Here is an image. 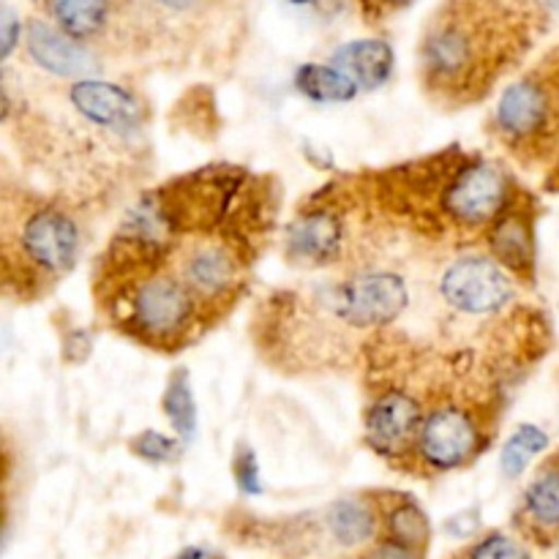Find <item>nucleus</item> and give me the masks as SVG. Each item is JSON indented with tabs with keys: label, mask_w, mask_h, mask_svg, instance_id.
Masks as SVG:
<instances>
[{
	"label": "nucleus",
	"mask_w": 559,
	"mask_h": 559,
	"mask_svg": "<svg viewBox=\"0 0 559 559\" xmlns=\"http://www.w3.org/2000/svg\"><path fill=\"white\" fill-rule=\"evenodd\" d=\"M527 44V16L508 0H448L426 27L420 76L440 102L473 104Z\"/></svg>",
	"instance_id": "f257e3e1"
},
{
	"label": "nucleus",
	"mask_w": 559,
	"mask_h": 559,
	"mask_svg": "<svg viewBox=\"0 0 559 559\" xmlns=\"http://www.w3.org/2000/svg\"><path fill=\"white\" fill-rule=\"evenodd\" d=\"M102 309L120 333L153 349H183L205 325L200 304L178 273L145 271L96 287Z\"/></svg>",
	"instance_id": "f03ea898"
},
{
	"label": "nucleus",
	"mask_w": 559,
	"mask_h": 559,
	"mask_svg": "<svg viewBox=\"0 0 559 559\" xmlns=\"http://www.w3.org/2000/svg\"><path fill=\"white\" fill-rule=\"evenodd\" d=\"M80 227L69 211L55 202H27L20 216L5 207L3 273L5 287L33 298L44 284L58 282L80 260Z\"/></svg>",
	"instance_id": "7ed1b4c3"
},
{
	"label": "nucleus",
	"mask_w": 559,
	"mask_h": 559,
	"mask_svg": "<svg viewBox=\"0 0 559 559\" xmlns=\"http://www.w3.org/2000/svg\"><path fill=\"white\" fill-rule=\"evenodd\" d=\"M495 407L473 396H437L426 404L413 473H453L473 464L495 437Z\"/></svg>",
	"instance_id": "20e7f679"
},
{
	"label": "nucleus",
	"mask_w": 559,
	"mask_h": 559,
	"mask_svg": "<svg viewBox=\"0 0 559 559\" xmlns=\"http://www.w3.org/2000/svg\"><path fill=\"white\" fill-rule=\"evenodd\" d=\"M500 140L519 156H546L559 142V69L533 71L502 91L495 109Z\"/></svg>",
	"instance_id": "39448f33"
},
{
	"label": "nucleus",
	"mask_w": 559,
	"mask_h": 559,
	"mask_svg": "<svg viewBox=\"0 0 559 559\" xmlns=\"http://www.w3.org/2000/svg\"><path fill=\"white\" fill-rule=\"evenodd\" d=\"M519 194L522 191L500 164L464 153L462 164L442 191V224H451L462 233H489Z\"/></svg>",
	"instance_id": "423d86ee"
},
{
	"label": "nucleus",
	"mask_w": 559,
	"mask_h": 559,
	"mask_svg": "<svg viewBox=\"0 0 559 559\" xmlns=\"http://www.w3.org/2000/svg\"><path fill=\"white\" fill-rule=\"evenodd\" d=\"M409 287L393 271H358L328 289L325 306L342 325L358 331H382L404 314Z\"/></svg>",
	"instance_id": "0eeeda50"
},
{
	"label": "nucleus",
	"mask_w": 559,
	"mask_h": 559,
	"mask_svg": "<svg viewBox=\"0 0 559 559\" xmlns=\"http://www.w3.org/2000/svg\"><path fill=\"white\" fill-rule=\"evenodd\" d=\"M426 402L407 385H385L374 391L366 407V440L369 448L399 469H413L415 448L424 429Z\"/></svg>",
	"instance_id": "6e6552de"
},
{
	"label": "nucleus",
	"mask_w": 559,
	"mask_h": 559,
	"mask_svg": "<svg viewBox=\"0 0 559 559\" xmlns=\"http://www.w3.org/2000/svg\"><path fill=\"white\" fill-rule=\"evenodd\" d=\"M440 298L459 314L495 317L516 300V287L500 262L467 254L453 260L440 276Z\"/></svg>",
	"instance_id": "1a4fd4ad"
},
{
	"label": "nucleus",
	"mask_w": 559,
	"mask_h": 559,
	"mask_svg": "<svg viewBox=\"0 0 559 559\" xmlns=\"http://www.w3.org/2000/svg\"><path fill=\"white\" fill-rule=\"evenodd\" d=\"M344 233H347V224L336 202H311L304 213L289 222L284 233L287 260L304 267H328L342 257L344 240H347Z\"/></svg>",
	"instance_id": "9d476101"
},
{
	"label": "nucleus",
	"mask_w": 559,
	"mask_h": 559,
	"mask_svg": "<svg viewBox=\"0 0 559 559\" xmlns=\"http://www.w3.org/2000/svg\"><path fill=\"white\" fill-rule=\"evenodd\" d=\"M69 102L87 126L112 136H134L142 126L136 98L115 82L76 80L69 87Z\"/></svg>",
	"instance_id": "9b49d317"
},
{
	"label": "nucleus",
	"mask_w": 559,
	"mask_h": 559,
	"mask_svg": "<svg viewBox=\"0 0 559 559\" xmlns=\"http://www.w3.org/2000/svg\"><path fill=\"white\" fill-rule=\"evenodd\" d=\"M491 260L500 262L519 282H535V207L527 194H519L513 205L486 233Z\"/></svg>",
	"instance_id": "f8f14e48"
},
{
	"label": "nucleus",
	"mask_w": 559,
	"mask_h": 559,
	"mask_svg": "<svg viewBox=\"0 0 559 559\" xmlns=\"http://www.w3.org/2000/svg\"><path fill=\"white\" fill-rule=\"evenodd\" d=\"M516 524L538 546L559 544V453L546 459L530 480L519 506Z\"/></svg>",
	"instance_id": "ddd939ff"
},
{
	"label": "nucleus",
	"mask_w": 559,
	"mask_h": 559,
	"mask_svg": "<svg viewBox=\"0 0 559 559\" xmlns=\"http://www.w3.org/2000/svg\"><path fill=\"white\" fill-rule=\"evenodd\" d=\"M25 47L31 58L55 76H85L96 69L91 52L76 38L66 36L60 27L47 25V22L33 20L27 25Z\"/></svg>",
	"instance_id": "4468645a"
},
{
	"label": "nucleus",
	"mask_w": 559,
	"mask_h": 559,
	"mask_svg": "<svg viewBox=\"0 0 559 559\" xmlns=\"http://www.w3.org/2000/svg\"><path fill=\"white\" fill-rule=\"evenodd\" d=\"M333 66L353 76L358 87L374 91L393 76L396 55H393L391 44L382 41V38H358V41H349L342 49H336Z\"/></svg>",
	"instance_id": "2eb2a0df"
},
{
	"label": "nucleus",
	"mask_w": 559,
	"mask_h": 559,
	"mask_svg": "<svg viewBox=\"0 0 559 559\" xmlns=\"http://www.w3.org/2000/svg\"><path fill=\"white\" fill-rule=\"evenodd\" d=\"M328 533L344 549L366 546L382 527L380 502L366 497H344L328 508Z\"/></svg>",
	"instance_id": "dca6fc26"
},
{
	"label": "nucleus",
	"mask_w": 559,
	"mask_h": 559,
	"mask_svg": "<svg viewBox=\"0 0 559 559\" xmlns=\"http://www.w3.org/2000/svg\"><path fill=\"white\" fill-rule=\"evenodd\" d=\"M382 519V538L396 540V544L413 546V549L426 551L429 546V519L415 506L409 497L388 495V500L380 502Z\"/></svg>",
	"instance_id": "f3484780"
},
{
	"label": "nucleus",
	"mask_w": 559,
	"mask_h": 559,
	"mask_svg": "<svg viewBox=\"0 0 559 559\" xmlns=\"http://www.w3.org/2000/svg\"><path fill=\"white\" fill-rule=\"evenodd\" d=\"M295 87L320 104H344L358 96V82L333 63H306L295 74Z\"/></svg>",
	"instance_id": "a211bd4d"
},
{
	"label": "nucleus",
	"mask_w": 559,
	"mask_h": 559,
	"mask_svg": "<svg viewBox=\"0 0 559 559\" xmlns=\"http://www.w3.org/2000/svg\"><path fill=\"white\" fill-rule=\"evenodd\" d=\"M47 9L55 27L76 41L96 36L109 20V0H47Z\"/></svg>",
	"instance_id": "6ab92c4d"
},
{
	"label": "nucleus",
	"mask_w": 559,
	"mask_h": 559,
	"mask_svg": "<svg viewBox=\"0 0 559 559\" xmlns=\"http://www.w3.org/2000/svg\"><path fill=\"white\" fill-rule=\"evenodd\" d=\"M164 413H167L169 424H173L175 435L183 442H189L197 431V404L191 396V382L183 369L175 371L169 377L167 393H164Z\"/></svg>",
	"instance_id": "aec40b11"
},
{
	"label": "nucleus",
	"mask_w": 559,
	"mask_h": 559,
	"mask_svg": "<svg viewBox=\"0 0 559 559\" xmlns=\"http://www.w3.org/2000/svg\"><path fill=\"white\" fill-rule=\"evenodd\" d=\"M546 448H549V435H546L544 429H538V426L533 424L516 429V435L506 442L500 456V467L502 473H506V478H519V475L530 467V462H533L538 453H544Z\"/></svg>",
	"instance_id": "412c9836"
},
{
	"label": "nucleus",
	"mask_w": 559,
	"mask_h": 559,
	"mask_svg": "<svg viewBox=\"0 0 559 559\" xmlns=\"http://www.w3.org/2000/svg\"><path fill=\"white\" fill-rule=\"evenodd\" d=\"M462 559H533L516 538L506 533H489L469 546Z\"/></svg>",
	"instance_id": "4be33fe9"
},
{
	"label": "nucleus",
	"mask_w": 559,
	"mask_h": 559,
	"mask_svg": "<svg viewBox=\"0 0 559 559\" xmlns=\"http://www.w3.org/2000/svg\"><path fill=\"white\" fill-rule=\"evenodd\" d=\"M131 451L136 453L140 459L153 464H162V462H173L178 456L180 445L173 440V437L162 435V431H142L134 442H131Z\"/></svg>",
	"instance_id": "5701e85b"
},
{
	"label": "nucleus",
	"mask_w": 559,
	"mask_h": 559,
	"mask_svg": "<svg viewBox=\"0 0 559 559\" xmlns=\"http://www.w3.org/2000/svg\"><path fill=\"white\" fill-rule=\"evenodd\" d=\"M235 480H238V489L243 495H260L262 491L260 464H257V456L249 448H240L238 456H235Z\"/></svg>",
	"instance_id": "b1692460"
},
{
	"label": "nucleus",
	"mask_w": 559,
	"mask_h": 559,
	"mask_svg": "<svg viewBox=\"0 0 559 559\" xmlns=\"http://www.w3.org/2000/svg\"><path fill=\"white\" fill-rule=\"evenodd\" d=\"M355 559H426V551L396 544V540L380 538L377 544H371L364 555H358Z\"/></svg>",
	"instance_id": "393cba45"
},
{
	"label": "nucleus",
	"mask_w": 559,
	"mask_h": 559,
	"mask_svg": "<svg viewBox=\"0 0 559 559\" xmlns=\"http://www.w3.org/2000/svg\"><path fill=\"white\" fill-rule=\"evenodd\" d=\"M91 344H93L91 336H87L85 331H74L69 338H66V344H63V358L71 364V358H74V349H80L82 360H85L87 355H91Z\"/></svg>",
	"instance_id": "a878e982"
},
{
	"label": "nucleus",
	"mask_w": 559,
	"mask_h": 559,
	"mask_svg": "<svg viewBox=\"0 0 559 559\" xmlns=\"http://www.w3.org/2000/svg\"><path fill=\"white\" fill-rule=\"evenodd\" d=\"M16 31H20V25H16L14 11H11L9 5H5V9H3V58H9L11 49H14Z\"/></svg>",
	"instance_id": "bb28decb"
},
{
	"label": "nucleus",
	"mask_w": 559,
	"mask_h": 559,
	"mask_svg": "<svg viewBox=\"0 0 559 559\" xmlns=\"http://www.w3.org/2000/svg\"><path fill=\"white\" fill-rule=\"evenodd\" d=\"M175 559H224V557L216 555V551H211V549H186V551H180Z\"/></svg>",
	"instance_id": "cd10ccee"
},
{
	"label": "nucleus",
	"mask_w": 559,
	"mask_h": 559,
	"mask_svg": "<svg viewBox=\"0 0 559 559\" xmlns=\"http://www.w3.org/2000/svg\"><path fill=\"white\" fill-rule=\"evenodd\" d=\"M158 3L167 5V9L183 11V9H191V5H194V0H158Z\"/></svg>",
	"instance_id": "c85d7f7f"
},
{
	"label": "nucleus",
	"mask_w": 559,
	"mask_h": 559,
	"mask_svg": "<svg viewBox=\"0 0 559 559\" xmlns=\"http://www.w3.org/2000/svg\"><path fill=\"white\" fill-rule=\"evenodd\" d=\"M380 5H388V9H399V5H407L409 0H377Z\"/></svg>",
	"instance_id": "c756f323"
},
{
	"label": "nucleus",
	"mask_w": 559,
	"mask_h": 559,
	"mask_svg": "<svg viewBox=\"0 0 559 559\" xmlns=\"http://www.w3.org/2000/svg\"><path fill=\"white\" fill-rule=\"evenodd\" d=\"M551 175H555V178H551V186H557V189H559V164H557L555 173H551Z\"/></svg>",
	"instance_id": "7c9ffc66"
},
{
	"label": "nucleus",
	"mask_w": 559,
	"mask_h": 559,
	"mask_svg": "<svg viewBox=\"0 0 559 559\" xmlns=\"http://www.w3.org/2000/svg\"><path fill=\"white\" fill-rule=\"evenodd\" d=\"M289 3H295V5H309V3H314V0H289Z\"/></svg>",
	"instance_id": "2f4dec72"
},
{
	"label": "nucleus",
	"mask_w": 559,
	"mask_h": 559,
	"mask_svg": "<svg viewBox=\"0 0 559 559\" xmlns=\"http://www.w3.org/2000/svg\"><path fill=\"white\" fill-rule=\"evenodd\" d=\"M557 559H559V544H557Z\"/></svg>",
	"instance_id": "473e14b6"
},
{
	"label": "nucleus",
	"mask_w": 559,
	"mask_h": 559,
	"mask_svg": "<svg viewBox=\"0 0 559 559\" xmlns=\"http://www.w3.org/2000/svg\"><path fill=\"white\" fill-rule=\"evenodd\" d=\"M453 559H462V557H453Z\"/></svg>",
	"instance_id": "72a5a7b5"
},
{
	"label": "nucleus",
	"mask_w": 559,
	"mask_h": 559,
	"mask_svg": "<svg viewBox=\"0 0 559 559\" xmlns=\"http://www.w3.org/2000/svg\"><path fill=\"white\" fill-rule=\"evenodd\" d=\"M557 3H559V0H557Z\"/></svg>",
	"instance_id": "f704fd0d"
}]
</instances>
